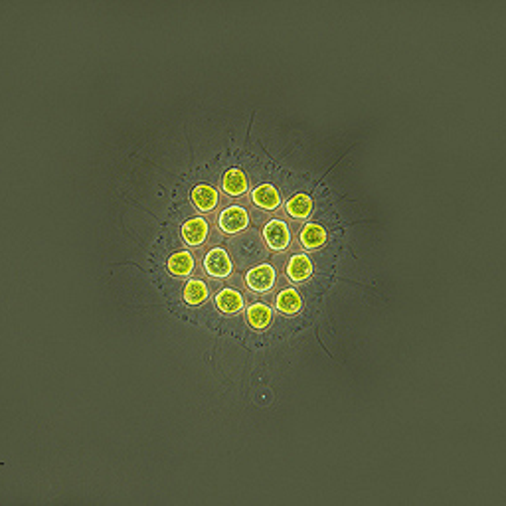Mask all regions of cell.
Masks as SVG:
<instances>
[{"label":"cell","mask_w":506,"mask_h":506,"mask_svg":"<svg viewBox=\"0 0 506 506\" xmlns=\"http://www.w3.org/2000/svg\"><path fill=\"white\" fill-rule=\"evenodd\" d=\"M232 269H234V265H232V259H230L225 249L214 248L206 253L204 271H206L210 277H214V279H225V277L232 275Z\"/></svg>","instance_id":"obj_1"},{"label":"cell","mask_w":506,"mask_h":506,"mask_svg":"<svg viewBox=\"0 0 506 506\" xmlns=\"http://www.w3.org/2000/svg\"><path fill=\"white\" fill-rule=\"evenodd\" d=\"M275 279H277V273H275L273 265H269V263H261V265L251 267L246 273V285L253 293L271 291L273 285H275Z\"/></svg>","instance_id":"obj_2"},{"label":"cell","mask_w":506,"mask_h":506,"mask_svg":"<svg viewBox=\"0 0 506 506\" xmlns=\"http://www.w3.org/2000/svg\"><path fill=\"white\" fill-rule=\"evenodd\" d=\"M263 239L267 244V248L273 251H283L289 248L291 244V232L289 225L281 220H271L269 224L263 227Z\"/></svg>","instance_id":"obj_3"},{"label":"cell","mask_w":506,"mask_h":506,"mask_svg":"<svg viewBox=\"0 0 506 506\" xmlns=\"http://www.w3.org/2000/svg\"><path fill=\"white\" fill-rule=\"evenodd\" d=\"M218 225L224 234H239L249 225V214L241 206H230L222 212Z\"/></svg>","instance_id":"obj_4"},{"label":"cell","mask_w":506,"mask_h":506,"mask_svg":"<svg viewBox=\"0 0 506 506\" xmlns=\"http://www.w3.org/2000/svg\"><path fill=\"white\" fill-rule=\"evenodd\" d=\"M208 222L204 218H190L188 222H184L182 225V239L190 246V248H198L202 246L208 237Z\"/></svg>","instance_id":"obj_5"},{"label":"cell","mask_w":506,"mask_h":506,"mask_svg":"<svg viewBox=\"0 0 506 506\" xmlns=\"http://www.w3.org/2000/svg\"><path fill=\"white\" fill-rule=\"evenodd\" d=\"M216 309L222 313V315H237L239 311H244V297L241 293H237L236 289H222V291L216 295L214 299Z\"/></svg>","instance_id":"obj_6"},{"label":"cell","mask_w":506,"mask_h":506,"mask_svg":"<svg viewBox=\"0 0 506 506\" xmlns=\"http://www.w3.org/2000/svg\"><path fill=\"white\" fill-rule=\"evenodd\" d=\"M275 307H277V311L285 316L299 315L304 307L303 297L295 291V289H283V291L277 295V299H275Z\"/></svg>","instance_id":"obj_7"},{"label":"cell","mask_w":506,"mask_h":506,"mask_svg":"<svg viewBox=\"0 0 506 506\" xmlns=\"http://www.w3.org/2000/svg\"><path fill=\"white\" fill-rule=\"evenodd\" d=\"M313 275V261L304 253H295L287 263V277L293 283H303Z\"/></svg>","instance_id":"obj_8"},{"label":"cell","mask_w":506,"mask_h":506,"mask_svg":"<svg viewBox=\"0 0 506 506\" xmlns=\"http://www.w3.org/2000/svg\"><path fill=\"white\" fill-rule=\"evenodd\" d=\"M326 237L328 236H326V230L323 225L309 222V224H304V227L301 230L299 241H301V246H303L304 249L313 251V249H321L325 246Z\"/></svg>","instance_id":"obj_9"},{"label":"cell","mask_w":506,"mask_h":506,"mask_svg":"<svg viewBox=\"0 0 506 506\" xmlns=\"http://www.w3.org/2000/svg\"><path fill=\"white\" fill-rule=\"evenodd\" d=\"M167 269L170 275L184 279V277H190L192 271H194V258H192L190 251H178V253H172L167 261Z\"/></svg>","instance_id":"obj_10"},{"label":"cell","mask_w":506,"mask_h":506,"mask_svg":"<svg viewBox=\"0 0 506 506\" xmlns=\"http://www.w3.org/2000/svg\"><path fill=\"white\" fill-rule=\"evenodd\" d=\"M251 200L261 210H275L281 204V194L271 184H261V186H258L255 190L251 192Z\"/></svg>","instance_id":"obj_11"},{"label":"cell","mask_w":506,"mask_h":506,"mask_svg":"<svg viewBox=\"0 0 506 506\" xmlns=\"http://www.w3.org/2000/svg\"><path fill=\"white\" fill-rule=\"evenodd\" d=\"M190 198L192 204L196 206V210L212 212L216 208V204H218V192L212 186H208V184H198V186H194Z\"/></svg>","instance_id":"obj_12"},{"label":"cell","mask_w":506,"mask_h":506,"mask_svg":"<svg viewBox=\"0 0 506 506\" xmlns=\"http://www.w3.org/2000/svg\"><path fill=\"white\" fill-rule=\"evenodd\" d=\"M246 321H248V325L253 330H265L271 325V321H273V313H271V309L267 304L253 303L246 311Z\"/></svg>","instance_id":"obj_13"},{"label":"cell","mask_w":506,"mask_h":506,"mask_svg":"<svg viewBox=\"0 0 506 506\" xmlns=\"http://www.w3.org/2000/svg\"><path fill=\"white\" fill-rule=\"evenodd\" d=\"M222 190L227 196H241L248 190V176L237 169H230L222 178Z\"/></svg>","instance_id":"obj_14"},{"label":"cell","mask_w":506,"mask_h":506,"mask_svg":"<svg viewBox=\"0 0 506 506\" xmlns=\"http://www.w3.org/2000/svg\"><path fill=\"white\" fill-rule=\"evenodd\" d=\"M285 210L295 220H307L309 216L313 214V200L307 194H295V196H291L287 200Z\"/></svg>","instance_id":"obj_15"},{"label":"cell","mask_w":506,"mask_h":506,"mask_svg":"<svg viewBox=\"0 0 506 506\" xmlns=\"http://www.w3.org/2000/svg\"><path fill=\"white\" fill-rule=\"evenodd\" d=\"M208 285L200 279H190V281L184 285V291H182V297H184V303L188 307H198L202 304L206 299H208Z\"/></svg>","instance_id":"obj_16"}]
</instances>
